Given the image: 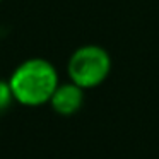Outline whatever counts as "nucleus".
I'll use <instances>...</instances> for the list:
<instances>
[{
  "instance_id": "2",
  "label": "nucleus",
  "mask_w": 159,
  "mask_h": 159,
  "mask_svg": "<svg viewBox=\"0 0 159 159\" xmlns=\"http://www.w3.org/2000/svg\"><path fill=\"white\" fill-rule=\"evenodd\" d=\"M111 72V57L106 48L87 43L72 52L67 62L69 80L84 91L94 89L108 79Z\"/></svg>"
},
{
  "instance_id": "5",
  "label": "nucleus",
  "mask_w": 159,
  "mask_h": 159,
  "mask_svg": "<svg viewBox=\"0 0 159 159\" xmlns=\"http://www.w3.org/2000/svg\"><path fill=\"white\" fill-rule=\"evenodd\" d=\"M0 2H2V0H0Z\"/></svg>"
},
{
  "instance_id": "4",
  "label": "nucleus",
  "mask_w": 159,
  "mask_h": 159,
  "mask_svg": "<svg viewBox=\"0 0 159 159\" xmlns=\"http://www.w3.org/2000/svg\"><path fill=\"white\" fill-rule=\"evenodd\" d=\"M14 103V94H12L9 80H0V113L7 111Z\"/></svg>"
},
{
  "instance_id": "3",
  "label": "nucleus",
  "mask_w": 159,
  "mask_h": 159,
  "mask_svg": "<svg viewBox=\"0 0 159 159\" xmlns=\"http://www.w3.org/2000/svg\"><path fill=\"white\" fill-rule=\"evenodd\" d=\"M48 104L57 115H62V116L75 115L84 104V89L70 80L60 82Z\"/></svg>"
},
{
  "instance_id": "1",
  "label": "nucleus",
  "mask_w": 159,
  "mask_h": 159,
  "mask_svg": "<svg viewBox=\"0 0 159 159\" xmlns=\"http://www.w3.org/2000/svg\"><path fill=\"white\" fill-rule=\"evenodd\" d=\"M14 101L21 106L38 108L48 104L60 84L58 70L50 60L33 57L21 62L9 77Z\"/></svg>"
}]
</instances>
